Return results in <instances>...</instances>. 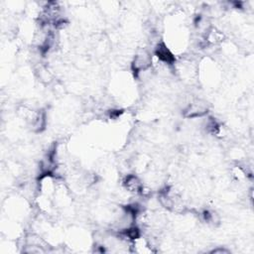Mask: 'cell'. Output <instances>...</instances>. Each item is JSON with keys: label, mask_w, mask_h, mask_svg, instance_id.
Returning <instances> with one entry per match:
<instances>
[{"label": "cell", "mask_w": 254, "mask_h": 254, "mask_svg": "<svg viewBox=\"0 0 254 254\" xmlns=\"http://www.w3.org/2000/svg\"><path fill=\"white\" fill-rule=\"evenodd\" d=\"M208 113V107L205 104L200 102H194L190 104L185 109V116L187 118H198Z\"/></svg>", "instance_id": "obj_3"}, {"label": "cell", "mask_w": 254, "mask_h": 254, "mask_svg": "<svg viewBox=\"0 0 254 254\" xmlns=\"http://www.w3.org/2000/svg\"><path fill=\"white\" fill-rule=\"evenodd\" d=\"M212 253H230V250L226 248H216L212 251Z\"/></svg>", "instance_id": "obj_6"}, {"label": "cell", "mask_w": 254, "mask_h": 254, "mask_svg": "<svg viewBox=\"0 0 254 254\" xmlns=\"http://www.w3.org/2000/svg\"><path fill=\"white\" fill-rule=\"evenodd\" d=\"M154 55L158 58V60L165 65L172 66L176 63V57L172 53V51L167 47V45L163 42L158 43L154 49Z\"/></svg>", "instance_id": "obj_2"}, {"label": "cell", "mask_w": 254, "mask_h": 254, "mask_svg": "<svg viewBox=\"0 0 254 254\" xmlns=\"http://www.w3.org/2000/svg\"><path fill=\"white\" fill-rule=\"evenodd\" d=\"M123 185L130 193L140 194L143 192V183L136 175H127L123 181Z\"/></svg>", "instance_id": "obj_4"}, {"label": "cell", "mask_w": 254, "mask_h": 254, "mask_svg": "<svg viewBox=\"0 0 254 254\" xmlns=\"http://www.w3.org/2000/svg\"><path fill=\"white\" fill-rule=\"evenodd\" d=\"M47 124V114L44 110H40L35 116L33 121H32V126L36 132H42Z\"/></svg>", "instance_id": "obj_5"}, {"label": "cell", "mask_w": 254, "mask_h": 254, "mask_svg": "<svg viewBox=\"0 0 254 254\" xmlns=\"http://www.w3.org/2000/svg\"><path fill=\"white\" fill-rule=\"evenodd\" d=\"M152 66V55L146 51L142 50L138 52L131 63V69L133 73L140 74L147 71Z\"/></svg>", "instance_id": "obj_1"}]
</instances>
